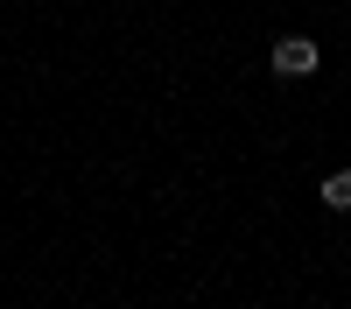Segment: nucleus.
Instances as JSON below:
<instances>
[{"mask_svg":"<svg viewBox=\"0 0 351 309\" xmlns=\"http://www.w3.org/2000/svg\"><path fill=\"white\" fill-rule=\"evenodd\" d=\"M267 71L288 77V84H295V77H316V71H324V49H316V36H281V42L267 49Z\"/></svg>","mask_w":351,"mask_h":309,"instance_id":"nucleus-1","label":"nucleus"},{"mask_svg":"<svg viewBox=\"0 0 351 309\" xmlns=\"http://www.w3.org/2000/svg\"><path fill=\"white\" fill-rule=\"evenodd\" d=\"M316 197H324L330 211H351V169H330V176L316 183Z\"/></svg>","mask_w":351,"mask_h":309,"instance_id":"nucleus-2","label":"nucleus"},{"mask_svg":"<svg viewBox=\"0 0 351 309\" xmlns=\"http://www.w3.org/2000/svg\"><path fill=\"white\" fill-rule=\"evenodd\" d=\"M0 71H8V64H0Z\"/></svg>","mask_w":351,"mask_h":309,"instance_id":"nucleus-3","label":"nucleus"}]
</instances>
